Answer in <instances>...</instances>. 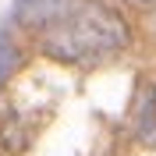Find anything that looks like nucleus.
<instances>
[{"instance_id": "2", "label": "nucleus", "mask_w": 156, "mask_h": 156, "mask_svg": "<svg viewBox=\"0 0 156 156\" xmlns=\"http://www.w3.org/2000/svg\"><path fill=\"white\" fill-rule=\"evenodd\" d=\"M68 11V0H18L14 7V18L21 25H32V29H46Z\"/></svg>"}, {"instance_id": "1", "label": "nucleus", "mask_w": 156, "mask_h": 156, "mask_svg": "<svg viewBox=\"0 0 156 156\" xmlns=\"http://www.w3.org/2000/svg\"><path fill=\"white\" fill-rule=\"evenodd\" d=\"M128 43V25L103 4H82L78 11H64L53 25H46L43 50L64 64H99L114 57Z\"/></svg>"}, {"instance_id": "4", "label": "nucleus", "mask_w": 156, "mask_h": 156, "mask_svg": "<svg viewBox=\"0 0 156 156\" xmlns=\"http://www.w3.org/2000/svg\"><path fill=\"white\" fill-rule=\"evenodd\" d=\"M138 4H149V0H138Z\"/></svg>"}, {"instance_id": "5", "label": "nucleus", "mask_w": 156, "mask_h": 156, "mask_svg": "<svg viewBox=\"0 0 156 156\" xmlns=\"http://www.w3.org/2000/svg\"><path fill=\"white\" fill-rule=\"evenodd\" d=\"M149 4H156V0H149Z\"/></svg>"}, {"instance_id": "3", "label": "nucleus", "mask_w": 156, "mask_h": 156, "mask_svg": "<svg viewBox=\"0 0 156 156\" xmlns=\"http://www.w3.org/2000/svg\"><path fill=\"white\" fill-rule=\"evenodd\" d=\"M135 135L142 146H156V85H142L135 99Z\"/></svg>"}]
</instances>
